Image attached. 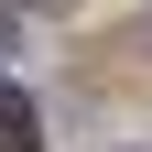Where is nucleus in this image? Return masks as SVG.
I'll return each instance as SVG.
<instances>
[{"mask_svg":"<svg viewBox=\"0 0 152 152\" xmlns=\"http://www.w3.org/2000/svg\"><path fill=\"white\" fill-rule=\"evenodd\" d=\"M44 141V120H33V98L22 87H0V152H33Z\"/></svg>","mask_w":152,"mask_h":152,"instance_id":"1","label":"nucleus"},{"mask_svg":"<svg viewBox=\"0 0 152 152\" xmlns=\"http://www.w3.org/2000/svg\"><path fill=\"white\" fill-rule=\"evenodd\" d=\"M22 11H65V0H22Z\"/></svg>","mask_w":152,"mask_h":152,"instance_id":"2","label":"nucleus"}]
</instances>
